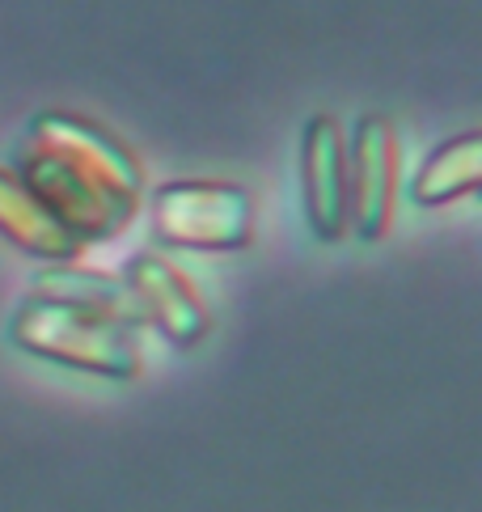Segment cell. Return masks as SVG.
Here are the masks:
<instances>
[{"label":"cell","instance_id":"1","mask_svg":"<svg viewBox=\"0 0 482 512\" xmlns=\"http://www.w3.org/2000/svg\"><path fill=\"white\" fill-rule=\"evenodd\" d=\"M13 174L81 246L115 242L132 229L144 204L140 157L110 127L72 111H43L30 119Z\"/></svg>","mask_w":482,"mask_h":512},{"label":"cell","instance_id":"2","mask_svg":"<svg viewBox=\"0 0 482 512\" xmlns=\"http://www.w3.org/2000/svg\"><path fill=\"white\" fill-rule=\"evenodd\" d=\"M9 343L26 356L64 364V369H77V373H94L106 381L140 377L136 331L98 314H85V309L34 297V292L9 318Z\"/></svg>","mask_w":482,"mask_h":512},{"label":"cell","instance_id":"3","mask_svg":"<svg viewBox=\"0 0 482 512\" xmlns=\"http://www.w3.org/2000/svg\"><path fill=\"white\" fill-rule=\"evenodd\" d=\"M157 242L195 254H233L254 242V195L229 178H178L148 195Z\"/></svg>","mask_w":482,"mask_h":512},{"label":"cell","instance_id":"4","mask_svg":"<svg viewBox=\"0 0 482 512\" xmlns=\"http://www.w3.org/2000/svg\"><path fill=\"white\" fill-rule=\"evenodd\" d=\"M398 182H402L398 132L385 115L368 111L356 119L347 140V229H356L360 242H381L389 233Z\"/></svg>","mask_w":482,"mask_h":512},{"label":"cell","instance_id":"5","mask_svg":"<svg viewBox=\"0 0 482 512\" xmlns=\"http://www.w3.org/2000/svg\"><path fill=\"white\" fill-rule=\"evenodd\" d=\"M123 284L132 288L144 322L153 326L165 343H174L178 352H187V347H195L212 331V314H208V305H203L199 288L191 284L187 271L170 263L165 254H153V250L136 254L123 271Z\"/></svg>","mask_w":482,"mask_h":512},{"label":"cell","instance_id":"6","mask_svg":"<svg viewBox=\"0 0 482 512\" xmlns=\"http://www.w3.org/2000/svg\"><path fill=\"white\" fill-rule=\"evenodd\" d=\"M305 225L318 242L347 237V132L335 115H313L301 136Z\"/></svg>","mask_w":482,"mask_h":512},{"label":"cell","instance_id":"7","mask_svg":"<svg viewBox=\"0 0 482 512\" xmlns=\"http://www.w3.org/2000/svg\"><path fill=\"white\" fill-rule=\"evenodd\" d=\"M34 297H47V301H60L72 309H85V314H98L127 326V331H140L144 314L132 297V288L123 280L106 276V271L94 267H81V263H51L39 271L34 280Z\"/></svg>","mask_w":482,"mask_h":512},{"label":"cell","instance_id":"8","mask_svg":"<svg viewBox=\"0 0 482 512\" xmlns=\"http://www.w3.org/2000/svg\"><path fill=\"white\" fill-rule=\"evenodd\" d=\"M0 237L13 242L22 254H30V259H43L47 267L77 263L85 250L77 237L51 221V212L22 187V178L5 166H0Z\"/></svg>","mask_w":482,"mask_h":512},{"label":"cell","instance_id":"9","mask_svg":"<svg viewBox=\"0 0 482 512\" xmlns=\"http://www.w3.org/2000/svg\"><path fill=\"white\" fill-rule=\"evenodd\" d=\"M478 174H482V136L466 132V136L444 140L419 166V174L411 182V204H419V208L457 204V199L478 191Z\"/></svg>","mask_w":482,"mask_h":512}]
</instances>
